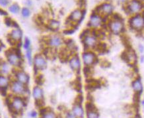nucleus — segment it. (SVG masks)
Returning a JSON list of instances; mask_svg holds the SVG:
<instances>
[{"mask_svg": "<svg viewBox=\"0 0 144 118\" xmlns=\"http://www.w3.org/2000/svg\"><path fill=\"white\" fill-rule=\"evenodd\" d=\"M9 11L11 12V13L18 14L20 11V7L17 3H13L9 7Z\"/></svg>", "mask_w": 144, "mask_h": 118, "instance_id": "obj_24", "label": "nucleus"}, {"mask_svg": "<svg viewBox=\"0 0 144 118\" xmlns=\"http://www.w3.org/2000/svg\"><path fill=\"white\" fill-rule=\"evenodd\" d=\"M118 1H119L120 2H121V3H126L128 0H118Z\"/></svg>", "mask_w": 144, "mask_h": 118, "instance_id": "obj_37", "label": "nucleus"}, {"mask_svg": "<svg viewBox=\"0 0 144 118\" xmlns=\"http://www.w3.org/2000/svg\"><path fill=\"white\" fill-rule=\"evenodd\" d=\"M69 65L73 71H74L75 72H79L81 67L79 57L78 55L72 56L69 60Z\"/></svg>", "mask_w": 144, "mask_h": 118, "instance_id": "obj_13", "label": "nucleus"}, {"mask_svg": "<svg viewBox=\"0 0 144 118\" xmlns=\"http://www.w3.org/2000/svg\"><path fill=\"white\" fill-rule=\"evenodd\" d=\"M32 96L36 101L43 100V90L40 86H36L32 90Z\"/></svg>", "mask_w": 144, "mask_h": 118, "instance_id": "obj_18", "label": "nucleus"}, {"mask_svg": "<svg viewBox=\"0 0 144 118\" xmlns=\"http://www.w3.org/2000/svg\"><path fill=\"white\" fill-rule=\"evenodd\" d=\"M102 23V19L101 15H99V14L96 13H93L91 15L89 22V25L90 27L96 29L101 26Z\"/></svg>", "mask_w": 144, "mask_h": 118, "instance_id": "obj_14", "label": "nucleus"}, {"mask_svg": "<svg viewBox=\"0 0 144 118\" xmlns=\"http://www.w3.org/2000/svg\"><path fill=\"white\" fill-rule=\"evenodd\" d=\"M96 13L102 14L105 15H108L112 13L113 11V6L108 3H104L101 6H98L96 8Z\"/></svg>", "mask_w": 144, "mask_h": 118, "instance_id": "obj_12", "label": "nucleus"}, {"mask_svg": "<svg viewBox=\"0 0 144 118\" xmlns=\"http://www.w3.org/2000/svg\"><path fill=\"white\" fill-rule=\"evenodd\" d=\"M7 59L9 65L14 67H21L22 65V59L20 54L17 51H9L7 54Z\"/></svg>", "mask_w": 144, "mask_h": 118, "instance_id": "obj_1", "label": "nucleus"}, {"mask_svg": "<svg viewBox=\"0 0 144 118\" xmlns=\"http://www.w3.org/2000/svg\"><path fill=\"white\" fill-rule=\"evenodd\" d=\"M9 84V80L6 76L0 75V88H7Z\"/></svg>", "mask_w": 144, "mask_h": 118, "instance_id": "obj_23", "label": "nucleus"}, {"mask_svg": "<svg viewBox=\"0 0 144 118\" xmlns=\"http://www.w3.org/2000/svg\"><path fill=\"white\" fill-rule=\"evenodd\" d=\"M23 37V32L19 28H17L12 30L9 34V39L11 41L14 43H19L22 39Z\"/></svg>", "mask_w": 144, "mask_h": 118, "instance_id": "obj_17", "label": "nucleus"}, {"mask_svg": "<svg viewBox=\"0 0 144 118\" xmlns=\"http://www.w3.org/2000/svg\"><path fill=\"white\" fill-rule=\"evenodd\" d=\"M9 64L7 62H3L0 63V72L3 74H8L9 70H10V67H9Z\"/></svg>", "mask_w": 144, "mask_h": 118, "instance_id": "obj_21", "label": "nucleus"}, {"mask_svg": "<svg viewBox=\"0 0 144 118\" xmlns=\"http://www.w3.org/2000/svg\"><path fill=\"white\" fill-rule=\"evenodd\" d=\"M135 118H141V117H140L139 115H137V116H136V117H135Z\"/></svg>", "mask_w": 144, "mask_h": 118, "instance_id": "obj_38", "label": "nucleus"}, {"mask_svg": "<svg viewBox=\"0 0 144 118\" xmlns=\"http://www.w3.org/2000/svg\"><path fill=\"white\" fill-rule=\"evenodd\" d=\"M123 59L130 65H134L136 62L137 56L136 52L131 48H128V50L122 53Z\"/></svg>", "mask_w": 144, "mask_h": 118, "instance_id": "obj_11", "label": "nucleus"}, {"mask_svg": "<svg viewBox=\"0 0 144 118\" xmlns=\"http://www.w3.org/2000/svg\"><path fill=\"white\" fill-rule=\"evenodd\" d=\"M0 14L1 15H7V13L6 12H5L4 11H3V10H1V9H0Z\"/></svg>", "mask_w": 144, "mask_h": 118, "instance_id": "obj_36", "label": "nucleus"}, {"mask_svg": "<svg viewBox=\"0 0 144 118\" xmlns=\"http://www.w3.org/2000/svg\"><path fill=\"white\" fill-rule=\"evenodd\" d=\"M63 44H64V40L62 39V38L58 35L51 36L47 40V45L48 46L54 49L61 47Z\"/></svg>", "mask_w": 144, "mask_h": 118, "instance_id": "obj_9", "label": "nucleus"}, {"mask_svg": "<svg viewBox=\"0 0 144 118\" xmlns=\"http://www.w3.org/2000/svg\"><path fill=\"white\" fill-rule=\"evenodd\" d=\"M30 116L32 118H36V116H37V112L35 111H31L30 113Z\"/></svg>", "mask_w": 144, "mask_h": 118, "instance_id": "obj_35", "label": "nucleus"}, {"mask_svg": "<svg viewBox=\"0 0 144 118\" xmlns=\"http://www.w3.org/2000/svg\"><path fill=\"white\" fill-rule=\"evenodd\" d=\"M9 3V0H0V5L3 7H7Z\"/></svg>", "mask_w": 144, "mask_h": 118, "instance_id": "obj_31", "label": "nucleus"}, {"mask_svg": "<svg viewBox=\"0 0 144 118\" xmlns=\"http://www.w3.org/2000/svg\"><path fill=\"white\" fill-rule=\"evenodd\" d=\"M6 90H7V88H0V93L3 96H6Z\"/></svg>", "mask_w": 144, "mask_h": 118, "instance_id": "obj_34", "label": "nucleus"}, {"mask_svg": "<svg viewBox=\"0 0 144 118\" xmlns=\"http://www.w3.org/2000/svg\"><path fill=\"white\" fill-rule=\"evenodd\" d=\"M143 1H144V0H143Z\"/></svg>", "mask_w": 144, "mask_h": 118, "instance_id": "obj_39", "label": "nucleus"}, {"mask_svg": "<svg viewBox=\"0 0 144 118\" xmlns=\"http://www.w3.org/2000/svg\"><path fill=\"white\" fill-rule=\"evenodd\" d=\"M109 29L113 34L119 35L122 32L124 26L122 21L120 20H112L109 23L108 25Z\"/></svg>", "mask_w": 144, "mask_h": 118, "instance_id": "obj_7", "label": "nucleus"}, {"mask_svg": "<svg viewBox=\"0 0 144 118\" xmlns=\"http://www.w3.org/2000/svg\"><path fill=\"white\" fill-rule=\"evenodd\" d=\"M84 15H85V11L79 9H75L71 13L69 19L70 20L71 23H79L83 19Z\"/></svg>", "mask_w": 144, "mask_h": 118, "instance_id": "obj_16", "label": "nucleus"}, {"mask_svg": "<svg viewBox=\"0 0 144 118\" xmlns=\"http://www.w3.org/2000/svg\"><path fill=\"white\" fill-rule=\"evenodd\" d=\"M66 118H77L75 117V115L73 114V113L72 111H69L66 113Z\"/></svg>", "mask_w": 144, "mask_h": 118, "instance_id": "obj_33", "label": "nucleus"}, {"mask_svg": "<svg viewBox=\"0 0 144 118\" xmlns=\"http://www.w3.org/2000/svg\"><path fill=\"white\" fill-rule=\"evenodd\" d=\"M42 116V118H57L56 114L52 111H48Z\"/></svg>", "mask_w": 144, "mask_h": 118, "instance_id": "obj_29", "label": "nucleus"}, {"mask_svg": "<svg viewBox=\"0 0 144 118\" xmlns=\"http://www.w3.org/2000/svg\"><path fill=\"white\" fill-rule=\"evenodd\" d=\"M10 88L12 92L16 95L22 96L27 92L26 85L19 82L17 80L12 81L10 84Z\"/></svg>", "mask_w": 144, "mask_h": 118, "instance_id": "obj_5", "label": "nucleus"}, {"mask_svg": "<svg viewBox=\"0 0 144 118\" xmlns=\"http://www.w3.org/2000/svg\"><path fill=\"white\" fill-rule=\"evenodd\" d=\"M82 60L85 66H90L95 64L97 60L96 54L93 51H87L82 54Z\"/></svg>", "mask_w": 144, "mask_h": 118, "instance_id": "obj_4", "label": "nucleus"}, {"mask_svg": "<svg viewBox=\"0 0 144 118\" xmlns=\"http://www.w3.org/2000/svg\"><path fill=\"white\" fill-rule=\"evenodd\" d=\"M130 26L136 30L141 29L144 26V17L141 15H137L132 17L129 21Z\"/></svg>", "mask_w": 144, "mask_h": 118, "instance_id": "obj_6", "label": "nucleus"}, {"mask_svg": "<svg viewBox=\"0 0 144 118\" xmlns=\"http://www.w3.org/2000/svg\"><path fill=\"white\" fill-rule=\"evenodd\" d=\"M82 102H83V97H82V96H78V98L75 99V104H81Z\"/></svg>", "mask_w": 144, "mask_h": 118, "instance_id": "obj_32", "label": "nucleus"}, {"mask_svg": "<svg viewBox=\"0 0 144 118\" xmlns=\"http://www.w3.org/2000/svg\"><path fill=\"white\" fill-rule=\"evenodd\" d=\"M21 15L23 17L27 18L30 15V11L27 7H23L21 10Z\"/></svg>", "mask_w": 144, "mask_h": 118, "instance_id": "obj_28", "label": "nucleus"}, {"mask_svg": "<svg viewBox=\"0 0 144 118\" xmlns=\"http://www.w3.org/2000/svg\"><path fill=\"white\" fill-rule=\"evenodd\" d=\"M9 106L12 111L15 113L21 112L25 107V102L21 97H14Z\"/></svg>", "mask_w": 144, "mask_h": 118, "instance_id": "obj_3", "label": "nucleus"}, {"mask_svg": "<svg viewBox=\"0 0 144 118\" xmlns=\"http://www.w3.org/2000/svg\"><path fill=\"white\" fill-rule=\"evenodd\" d=\"M132 88L136 93H141L143 90V86L140 79H136L132 82Z\"/></svg>", "mask_w": 144, "mask_h": 118, "instance_id": "obj_20", "label": "nucleus"}, {"mask_svg": "<svg viewBox=\"0 0 144 118\" xmlns=\"http://www.w3.org/2000/svg\"><path fill=\"white\" fill-rule=\"evenodd\" d=\"M33 66L35 70L42 71L47 67V61L46 57L42 54H37L33 58Z\"/></svg>", "mask_w": 144, "mask_h": 118, "instance_id": "obj_2", "label": "nucleus"}, {"mask_svg": "<svg viewBox=\"0 0 144 118\" xmlns=\"http://www.w3.org/2000/svg\"><path fill=\"white\" fill-rule=\"evenodd\" d=\"M87 118H99V115L96 110H91L87 111Z\"/></svg>", "mask_w": 144, "mask_h": 118, "instance_id": "obj_26", "label": "nucleus"}, {"mask_svg": "<svg viewBox=\"0 0 144 118\" xmlns=\"http://www.w3.org/2000/svg\"><path fill=\"white\" fill-rule=\"evenodd\" d=\"M126 7V11H128V13H136L141 10L142 5L138 0H132L128 3Z\"/></svg>", "mask_w": 144, "mask_h": 118, "instance_id": "obj_15", "label": "nucleus"}, {"mask_svg": "<svg viewBox=\"0 0 144 118\" xmlns=\"http://www.w3.org/2000/svg\"><path fill=\"white\" fill-rule=\"evenodd\" d=\"M60 23L58 21H56V20H54V19H52V20H50L49 21V23H48V27L52 31H57L59 27H60Z\"/></svg>", "mask_w": 144, "mask_h": 118, "instance_id": "obj_22", "label": "nucleus"}, {"mask_svg": "<svg viewBox=\"0 0 144 118\" xmlns=\"http://www.w3.org/2000/svg\"><path fill=\"white\" fill-rule=\"evenodd\" d=\"M25 56H26V58L27 59V61H28L29 65H32L33 64V59H32V49H31V48L26 51Z\"/></svg>", "mask_w": 144, "mask_h": 118, "instance_id": "obj_25", "label": "nucleus"}, {"mask_svg": "<svg viewBox=\"0 0 144 118\" xmlns=\"http://www.w3.org/2000/svg\"><path fill=\"white\" fill-rule=\"evenodd\" d=\"M86 108H87V111L96 110L95 106L93 104H91V103H88L86 105Z\"/></svg>", "mask_w": 144, "mask_h": 118, "instance_id": "obj_30", "label": "nucleus"}, {"mask_svg": "<svg viewBox=\"0 0 144 118\" xmlns=\"http://www.w3.org/2000/svg\"><path fill=\"white\" fill-rule=\"evenodd\" d=\"M15 76L16 80H17L19 82H21V83L23 84L26 85V86L29 82V75L26 72H24V70H21V69L16 70L15 72Z\"/></svg>", "mask_w": 144, "mask_h": 118, "instance_id": "obj_10", "label": "nucleus"}, {"mask_svg": "<svg viewBox=\"0 0 144 118\" xmlns=\"http://www.w3.org/2000/svg\"><path fill=\"white\" fill-rule=\"evenodd\" d=\"M83 45L87 48H96L98 43V39L93 35L89 33L83 38Z\"/></svg>", "mask_w": 144, "mask_h": 118, "instance_id": "obj_8", "label": "nucleus"}, {"mask_svg": "<svg viewBox=\"0 0 144 118\" xmlns=\"http://www.w3.org/2000/svg\"><path fill=\"white\" fill-rule=\"evenodd\" d=\"M30 46H31V42L30 40L28 37H25L24 40V43H23V48L25 51H27L28 49L30 48Z\"/></svg>", "mask_w": 144, "mask_h": 118, "instance_id": "obj_27", "label": "nucleus"}, {"mask_svg": "<svg viewBox=\"0 0 144 118\" xmlns=\"http://www.w3.org/2000/svg\"><path fill=\"white\" fill-rule=\"evenodd\" d=\"M72 112L77 118H83L84 115V110L81 106V104H75L72 109Z\"/></svg>", "mask_w": 144, "mask_h": 118, "instance_id": "obj_19", "label": "nucleus"}]
</instances>
